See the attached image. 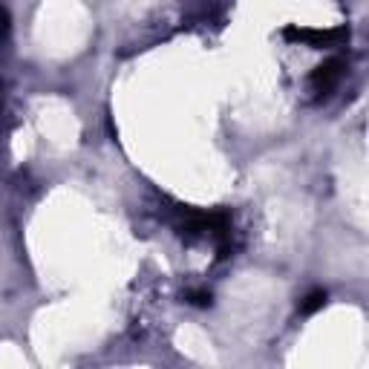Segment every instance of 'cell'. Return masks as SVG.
<instances>
[{"instance_id":"4","label":"cell","mask_w":369,"mask_h":369,"mask_svg":"<svg viewBox=\"0 0 369 369\" xmlns=\"http://www.w3.org/2000/svg\"><path fill=\"white\" fill-rule=\"evenodd\" d=\"M188 297H191V303H193V306H199V309L211 306V292H191Z\"/></svg>"},{"instance_id":"1","label":"cell","mask_w":369,"mask_h":369,"mask_svg":"<svg viewBox=\"0 0 369 369\" xmlns=\"http://www.w3.org/2000/svg\"><path fill=\"white\" fill-rule=\"evenodd\" d=\"M341 75H344V61L341 58H329L326 64H320L314 72H312V87H314V93H332L335 90V84L341 81Z\"/></svg>"},{"instance_id":"2","label":"cell","mask_w":369,"mask_h":369,"mask_svg":"<svg viewBox=\"0 0 369 369\" xmlns=\"http://www.w3.org/2000/svg\"><path fill=\"white\" fill-rule=\"evenodd\" d=\"M285 38H295V40H309L314 47H326V44H335V40L346 38V29L338 32H314V29H285Z\"/></svg>"},{"instance_id":"3","label":"cell","mask_w":369,"mask_h":369,"mask_svg":"<svg viewBox=\"0 0 369 369\" xmlns=\"http://www.w3.org/2000/svg\"><path fill=\"white\" fill-rule=\"evenodd\" d=\"M326 306V292L323 289H314V292H309L300 303H297V309H300V314H314L317 309H323Z\"/></svg>"}]
</instances>
